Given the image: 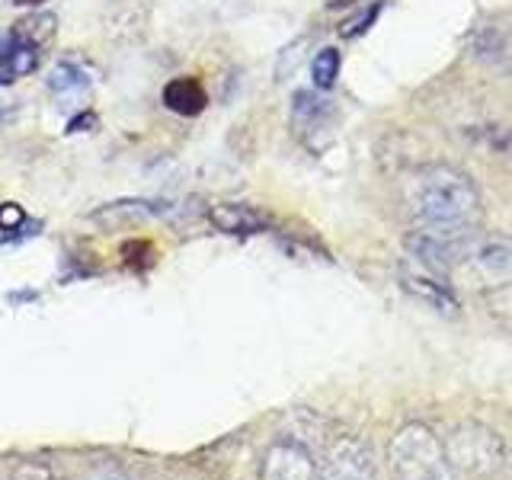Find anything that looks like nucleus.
Instances as JSON below:
<instances>
[{
	"label": "nucleus",
	"mask_w": 512,
	"mask_h": 480,
	"mask_svg": "<svg viewBox=\"0 0 512 480\" xmlns=\"http://www.w3.org/2000/svg\"><path fill=\"white\" fill-rule=\"evenodd\" d=\"M480 205V192L464 170L426 167L413 186V215L423 228H458L468 224Z\"/></svg>",
	"instance_id": "1"
},
{
	"label": "nucleus",
	"mask_w": 512,
	"mask_h": 480,
	"mask_svg": "<svg viewBox=\"0 0 512 480\" xmlns=\"http://www.w3.org/2000/svg\"><path fill=\"white\" fill-rule=\"evenodd\" d=\"M388 461L397 480H452L442 442L423 423H410L397 432L388 445Z\"/></svg>",
	"instance_id": "2"
},
{
	"label": "nucleus",
	"mask_w": 512,
	"mask_h": 480,
	"mask_svg": "<svg viewBox=\"0 0 512 480\" xmlns=\"http://www.w3.org/2000/svg\"><path fill=\"white\" fill-rule=\"evenodd\" d=\"M442 448H445L448 468H455L468 477H490L493 471L503 468V458H506L500 436L477 423L458 426L452 436L442 442Z\"/></svg>",
	"instance_id": "3"
},
{
	"label": "nucleus",
	"mask_w": 512,
	"mask_h": 480,
	"mask_svg": "<svg viewBox=\"0 0 512 480\" xmlns=\"http://www.w3.org/2000/svg\"><path fill=\"white\" fill-rule=\"evenodd\" d=\"M471 55L480 68L493 74H512V16H490L477 29L471 39Z\"/></svg>",
	"instance_id": "4"
},
{
	"label": "nucleus",
	"mask_w": 512,
	"mask_h": 480,
	"mask_svg": "<svg viewBox=\"0 0 512 480\" xmlns=\"http://www.w3.org/2000/svg\"><path fill=\"white\" fill-rule=\"evenodd\" d=\"M314 480H375V458L365 442L343 436L327 448L324 461H317Z\"/></svg>",
	"instance_id": "5"
},
{
	"label": "nucleus",
	"mask_w": 512,
	"mask_h": 480,
	"mask_svg": "<svg viewBox=\"0 0 512 480\" xmlns=\"http://www.w3.org/2000/svg\"><path fill=\"white\" fill-rule=\"evenodd\" d=\"M317 461L311 448L298 439H279L266 448L260 461V480H314Z\"/></svg>",
	"instance_id": "6"
},
{
	"label": "nucleus",
	"mask_w": 512,
	"mask_h": 480,
	"mask_svg": "<svg viewBox=\"0 0 512 480\" xmlns=\"http://www.w3.org/2000/svg\"><path fill=\"white\" fill-rule=\"evenodd\" d=\"M176 205L167 199H119L103 208L90 212V221L103 224V228H116V224H132V221H148V218H173Z\"/></svg>",
	"instance_id": "7"
},
{
	"label": "nucleus",
	"mask_w": 512,
	"mask_h": 480,
	"mask_svg": "<svg viewBox=\"0 0 512 480\" xmlns=\"http://www.w3.org/2000/svg\"><path fill=\"white\" fill-rule=\"evenodd\" d=\"M208 221H212L215 231L224 234H237V237H247V234H260L263 228H269L272 218L256 205H244V202H218L208 208Z\"/></svg>",
	"instance_id": "8"
},
{
	"label": "nucleus",
	"mask_w": 512,
	"mask_h": 480,
	"mask_svg": "<svg viewBox=\"0 0 512 480\" xmlns=\"http://www.w3.org/2000/svg\"><path fill=\"white\" fill-rule=\"evenodd\" d=\"M400 282H404L407 292L423 298L426 304H432V308H442V311L455 308V295H452V288H448L445 276H439V272H432L420 263L407 260L404 269H400Z\"/></svg>",
	"instance_id": "9"
},
{
	"label": "nucleus",
	"mask_w": 512,
	"mask_h": 480,
	"mask_svg": "<svg viewBox=\"0 0 512 480\" xmlns=\"http://www.w3.org/2000/svg\"><path fill=\"white\" fill-rule=\"evenodd\" d=\"M333 122V103L314 90H298L292 100V128L301 141H311L314 132H324Z\"/></svg>",
	"instance_id": "10"
},
{
	"label": "nucleus",
	"mask_w": 512,
	"mask_h": 480,
	"mask_svg": "<svg viewBox=\"0 0 512 480\" xmlns=\"http://www.w3.org/2000/svg\"><path fill=\"white\" fill-rule=\"evenodd\" d=\"M471 266L490 282H503L512 276V240L509 237H487L474 240L468 253Z\"/></svg>",
	"instance_id": "11"
},
{
	"label": "nucleus",
	"mask_w": 512,
	"mask_h": 480,
	"mask_svg": "<svg viewBox=\"0 0 512 480\" xmlns=\"http://www.w3.org/2000/svg\"><path fill=\"white\" fill-rule=\"evenodd\" d=\"M39 61H42L39 48L20 42L16 36H10V32L7 36H0V87L32 74L39 68Z\"/></svg>",
	"instance_id": "12"
},
{
	"label": "nucleus",
	"mask_w": 512,
	"mask_h": 480,
	"mask_svg": "<svg viewBox=\"0 0 512 480\" xmlns=\"http://www.w3.org/2000/svg\"><path fill=\"white\" fill-rule=\"evenodd\" d=\"M164 106L183 119L202 116L208 106V93L196 77H173L164 87Z\"/></svg>",
	"instance_id": "13"
},
{
	"label": "nucleus",
	"mask_w": 512,
	"mask_h": 480,
	"mask_svg": "<svg viewBox=\"0 0 512 480\" xmlns=\"http://www.w3.org/2000/svg\"><path fill=\"white\" fill-rule=\"evenodd\" d=\"M45 87H48V93L68 100V96H77V93H84V90L93 87V71L80 58H64V61L55 64L52 71H48Z\"/></svg>",
	"instance_id": "14"
},
{
	"label": "nucleus",
	"mask_w": 512,
	"mask_h": 480,
	"mask_svg": "<svg viewBox=\"0 0 512 480\" xmlns=\"http://www.w3.org/2000/svg\"><path fill=\"white\" fill-rule=\"evenodd\" d=\"M55 32H58V16L36 10V13L23 16V20H16L13 29H10V36H16L20 42H26V45L39 48V52H42V48L55 39Z\"/></svg>",
	"instance_id": "15"
},
{
	"label": "nucleus",
	"mask_w": 512,
	"mask_h": 480,
	"mask_svg": "<svg viewBox=\"0 0 512 480\" xmlns=\"http://www.w3.org/2000/svg\"><path fill=\"white\" fill-rule=\"evenodd\" d=\"M340 52L336 48H320L311 61V77H314V87L317 90H330L336 84V77H340Z\"/></svg>",
	"instance_id": "16"
},
{
	"label": "nucleus",
	"mask_w": 512,
	"mask_h": 480,
	"mask_svg": "<svg viewBox=\"0 0 512 480\" xmlns=\"http://www.w3.org/2000/svg\"><path fill=\"white\" fill-rule=\"evenodd\" d=\"M378 13H381V0H368V7H365L362 13L349 16V20L340 26V36H343V39H356V36H365L368 26H375Z\"/></svg>",
	"instance_id": "17"
},
{
	"label": "nucleus",
	"mask_w": 512,
	"mask_h": 480,
	"mask_svg": "<svg viewBox=\"0 0 512 480\" xmlns=\"http://www.w3.org/2000/svg\"><path fill=\"white\" fill-rule=\"evenodd\" d=\"M20 224H26V212L16 202H4L0 205V231H16Z\"/></svg>",
	"instance_id": "18"
},
{
	"label": "nucleus",
	"mask_w": 512,
	"mask_h": 480,
	"mask_svg": "<svg viewBox=\"0 0 512 480\" xmlns=\"http://www.w3.org/2000/svg\"><path fill=\"white\" fill-rule=\"evenodd\" d=\"M96 122H100V119H96V112H80V116L77 119H71L68 122V135H77V132H90V128H96Z\"/></svg>",
	"instance_id": "19"
},
{
	"label": "nucleus",
	"mask_w": 512,
	"mask_h": 480,
	"mask_svg": "<svg viewBox=\"0 0 512 480\" xmlns=\"http://www.w3.org/2000/svg\"><path fill=\"white\" fill-rule=\"evenodd\" d=\"M84 480H125V474L119 468H112V464H100V468H93Z\"/></svg>",
	"instance_id": "20"
},
{
	"label": "nucleus",
	"mask_w": 512,
	"mask_h": 480,
	"mask_svg": "<svg viewBox=\"0 0 512 480\" xmlns=\"http://www.w3.org/2000/svg\"><path fill=\"white\" fill-rule=\"evenodd\" d=\"M16 112V103H10V100H0V122H7L10 116Z\"/></svg>",
	"instance_id": "21"
},
{
	"label": "nucleus",
	"mask_w": 512,
	"mask_h": 480,
	"mask_svg": "<svg viewBox=\"0 0 512 480\" xmlns=\"http://www.w3.org/2000/svg\"><path fill=\"white\" fill-rule=\"evenodd\" d=\"M356 4H362V0H330V10H340V7H356Z\"/></svg>",
	"instance_id": "22"
},
{
	"label": "nucleus",
	"mask_w": 512,
	"mask_h": 480,
	"mask_svg": "<svg viewBox=\"0 0 512 480\" xmlns=\"http://www.w3.org/2000/svg\"><path fill=\"white\" fill-rule=\"evenodd\" d=\"M13 7H42L45 0H10Z\"/></svg>",
	"instance_id": "23"
}]
</instances>
